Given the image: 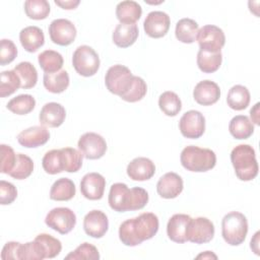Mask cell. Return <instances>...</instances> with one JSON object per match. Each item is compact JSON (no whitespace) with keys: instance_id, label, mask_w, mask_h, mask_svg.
<instances>
[{"instance_id":"1","label":"cell","mask_w":260,"mask_h":260,"mask_svg":"<svg viewBox=\"0 0 260 260\" xmlns=\"http://www.w3.org/2000/svg\"><path fill=\"white\" fill-rule=\"evenodd\" d=\"M158 228L159 222L157 216L152 212H143L120 224L119 239L125 246H138L143 241L153 238Z\"/></svg>"},{"instance_id":"2","label":"cell","mask_w":260,"mask_h":260,"mask_svg":"<svg viewBox=\"0 0 260 260\" xmlns=\"http://www.w3.org/2000/svg\"><path fill=\"white\" fill-rule=\"evenodd\" d=\"M110 207L117 212L142 209L148 202V193L141 187L128 188L124 183H115L111 186L109 197Z\"/></svg>"},{"instance_id":"3","label":"cell","mask_w":260,"mask_h":260,"mask_svg":"<svg viewBox=\"0 0 260 260\" xmlns=\"http://www.w3.org/2000/svg\"><path fill=\"white\" fill-rule=\"evenodd\" d=\"M231 161L236 176L241 181H252L258 175L259 167L254 148L249 144H239L231 152Z\"/></svg>"},{"instance_id":"4","label":"cell","mask_w":260,"mask_h":260,"mask_svg":"<svg viewBox=\"0 0 260 260\" xmlns=\"http://www.w3.org/2000/svg\"><path fill=\"white\" fill-rule=\"evenodd\" d=\"M181 165L190 172H207L215 167L216 155L209 148H201L195 145L186 146L180 155Z\"/></svg>"},{"instance_id":"5","label":"cell","mask_w":260,"mask_h":260,"mask_svg":"<svg viewBox=\"0 0 260 260\" xmlns=\"http://www.w3.org/2000/svg\"><path fill=\"white\" fill-rule=\"evenodd\" d=\"M248 234V220L239 211L226 213L221 220V236L231 246L241 245Z\"/></svg>"},{"instance_id":"6","label":"cell","mask_w":260,"mask_h":260,"mask_svg":"<svg viewBox=\"0 0 260 260\" xmlns=\"http://www.w3.org/2000/svg\"><path fill=\"white\" fill-rule=\"evenodd\" d=\"M100 63L98 53L86 45L76 48L72 56V65L75 71L84 77L94 75L100 68Z\"/></svg>"},{"instance_id":"7","label":"cell","mask_w":260,"mask_h":260,"mask_svg":"<svg viewBox=\"0 0 260 260\" xmlns=\"http://www.w3.org/2000/svg\"><path fill=\"white\" fill-rule=\"evenodd\" d=\"M134 75L124 65L111 66L105 75V84L108 90L120 98L129 89Z\"/></svg>"},{"instance_id":"8","label":"cell","mask_w":260,"mask_h":260,"mask_svg":"<svg viewBox=\"0 0 260 260\" xmlns=\"http://www.w3.org/2000/svg\"><path fill=\"white\" fill-rule=\"evenodd\" d=\"M196 40L200 50L217 53L225 44V36L221 28L213 24H206L198 29Z\"/></svg>"},{"instance_id":"9","label":"cell","mask_w":260,"mask_h":260,"mask_svg":"<svg viewBox=\"0 0 260 260\" xmlns=\"http://www.w3.org/2000/svg\"><path fill=\"white\" fill-rule=\"evenodd\" d=\"M46 224L61 235L70 233L76 224V215L68 207L53 208L46 215Z\"/></svg>"},{"instance_id":"10","label":"cell","mask_w":260,"mask_h":260,"mask_svg":"<svg viewBox=\"0 0 260 260\" xmlns=\"http://www.w3.org/2000/svg\"><path fill=\"white\" fill-rule=\"evenodd\" d=\"M77 146L83 156L87 159H98L104 156L107 151V142L98 133L86 132L82 134L77 142Z\"/></svg>"},{"instance_id":"11","label":"cell","mask_w":260,"mask_h":260,"mask_svg":"<svg viewBox=\"0 0 260 260\" xmlns=\"http://www.w3.org/2000/svg\"><path fill=\"white\" fill-rule=\"evenodd\" d=\"M179 129L184 137L197 139L201 137L205 131V118L199 111L190 110L181 117Z\"/></svg>"},{"instance_id":"12","label":"cell","mask_w":260,"mask_h":260,"mask_svg":"<svg viewBox=\"0 0 260 260\" xmlns=\"http://www.w3.org/2000/svg\"><path fill=\"white\" fill-rule=\"evenodd\" d=\"M214 232L213 222L207 217L191 218L187 230V240L195 244H205L213 239Z\"/></svg>"},{"instance_id":"13","label":"cell","mask_w":260,"mask_h":260,"mask_svg":"<svg viewBox=\"0 0 260 260\" xmlns=\"http://www.w3.org/2000/svg\"><path fill=\"white\" fill-rule=\"evenodd\" d=\"M76 27L68 19L57 18L49 25L51 41L59 46H69L76 38Z\"/></svg>"},{"instance_id":"14","label":"cell","mask_w":260,"mask_h":260,"mask_svg":"<svg viewBox=\"0 0 260 260\" xmlns=\"http://www.w3.org/2000/svg\"><path fill=\"white\" fill-rule=\"evenodd\" d=\"M171 24L170 16L164 11H151L143 22L145 34L153 39H159L167 35Z\"/></svg>"},{"instance_id":"15","label":"cell","mask_w":260,"mask_h":260,"mask_svg":"<svg viewBox=\"0 0 260 260\" xmlns=\"http://www.w3.org/2000/svg\"><path fill=\"white\" fill-rule=\"evenodd\" d=\"M109 229V219L102 210H91L83 218V230L91 238L100 239L106 235Z\"/></svg>"},{"instance_id":"16","label":"cell","mask_w":260,"mask_h":260,"mask_svg":"<svg viewBox=\"0 0 260 260\" xmlns=\"http://www.w3.org/2000/svg\"><path fill=\"white\" fill-rule=\"evenodd\" d=\"M106 179L99 173L92 172L83 176L80 182L81 194L89 200H100L104 196Z\"/></svg>"},{"instance_id":"17","label":"cell","mask_w":260,"mask_h":260,"mask_svg":"<svg viewBox=\"0 0 260 260\" xmlns=\"http://www.w3.org/2000/svg\"><path fill=\"white\" fill-rule=\"evenodd\" d=\"M183 179L174 172H169L161 176L156 184V191L158 195L165 199L178 197L183 191Z\"/></svg>"},{"instance_id":"18","label":"cell","mask_w":260,"mask_h":260,"mask_svg":"<svg viewBox=\"0 0 260 260\" xmlns=\"http://www.w3.org/2000/svg\"><path fill=\"white\" fill-rule=\"evenodd\" d=\"M195 102L201 106H211L220 98V88L214 81L202 80L199 81L193 90Z\"/></svg>"},{"instance_id":"19","label":"cell","mask_w":260,"mask_h":260,"mask_svg":"<svg viewBox=\"0 0 260 260\" xmlns=\"http://www.w3.org/2000/svg\"><path fill=\"white\" fill-rule=\"evenodd\" d=\"M50 138L49 130L41 125V126H32L27 129L22 130L17 135L18 143L27 148H36L42 146L48 142Z\"/></svg>"},{"instance_id":"20","label":"cell","mask_w":260,"mask_h":260,"mask_svg":"<svg viewBox=\"0 0 260 260\" xmlns=\"http://www.w3.org/2000/svg\"><path fill=\"white\" fill-rule=\"evenodd\" d=\"M191 216L184 213L174 214L168 221L167 234L171 241L179 244L187 242V230Z\"/></svg>"},{"instance_id":"21","label":"cell","mask_w":260,"mask_h":260,"mask_svg":"<svg viewBox=\"0 0 260 260\" xmlns=\"http://www.w3.org/2000/svg\"><path fill=\"white\" fill-rule=\"evenodd\" d=\"M66 118L65 108L58 103L51 102L43 106L40 114L39 120L41 125L56 128L63 124Z\"/></svg>"},{"instance_id":"22","label":"cell","mask_w":260,"mask_h":260,"mask_svg":"<svg viewBox=\"0 0 260 260\" xmlns=\"http://www.w3.org/2000/svg\"><path fill=\"white\" fill-rule=\"evenodd\" d=\"M127 175L133 181H147L155 173V166L151 159L143 156L135 157L127 166Z\"/></svg>"},{"instance_id":"23","label":"cell","mask_w":260,"mask_h":260,"mask_svg":"<svg viewBox=\"0 0 260 260\" xmlns=\"http://www.w3.org/2000/svg\"><path fill=\"white\" fill-rule=\"evenodd\" d=\"M139 35V29L135 23H119L112 35L113 42L120 48H128L132 46Z\"/></svg>"},{"instance_id":"24","label":"cell","mask_w":260,"mask_h":260,"mask_svg":"<svg viewBox=\"0 0 260 260\" xmlns=\"http://www.w3.org/2000/svg\"><path fill=\"white\" fill-rule=\"evenodd\" d=\"M19 41L25 51L34 53L37 52L44 45L45 36L40 27L29 25L20 30Z\"/></svg>"},{"instance_id":"25","label":"cell","mask_w":260,"mask_h":260,"mask_svg":"<svg viewBox=\"0 0 260 260\" xmlns=\"http://www.w3.org/2000/svg\"><path fill=\"white\" fill-rule=\"evenodd\" d=\"M142 14V8L136 1L125 0L116 6V16L120 23H135Z\"/></svg>"},{"instance_id":"26","label":"cell","mask_w":260,"mask_h":260,"mask_svg":"<svg viewBox=\"0 0 260 260\" xmlns=\"http://www.w3.org/2000/svg\"><path fill=\"white\" fill-rule=\"evenodd\" d=\"M251 95L249 89L241 84L232 86L226 95L228 106L235 111H242L250 104Z\"/></svg>"},{"instance_id":"27","label":"cell","mask_w":260,"mask_h":260,"mask_svg":"<svg viewBox=\"0 0 260 260\" xmlns=\"http://www.w3.org/2000/svg\"><path fill=\"white\" fill-rule=\"evenodd\" d=\"M76 188L73 181L60 178L54 182L50 190V198L55 201H68L75 196Z\"/></svg>"},{"instance_id":"28","label":"cell","mask_w":260,"mask_h":260,"mask_svg":"<svg viewBox=\"0 0 260 260\" xmlns=\"http://www.w3.org/2000/svg\"><path fill=\"white\" fill-rule=\"evenodd\" d=\"M69 75L66 70H60L55 73H45L43 83L45 88L52 93H61L69 86Z\"/></svg>"},{"instance_id":"29","label":"cell","mask_w":260,"mask_h":260,"mask_svg":"<svg viewBox=\"0 0 260 260\" xmlns=\"http://www.w3.org/2000/svg\"><path fill=\"white\" fill-rule=\"evenodd\" d=\"M231 135L236 139H247L254 132L252 121L245 115L235 116L229 124Z\"/></svg>"},{"instance_id":"30","label":"cell","mask_w":260,"mask_h":260,"mask_svg":"<svg viewBox=\"0 0 260 260\" xmlns=\"http://www.w3.org/2000/svg\"><path fill=\"white\" fill-rule=\"evenodd\" d=\"M198 29V23L195 20L182 18L176 24L175 35L178 41L184 44H192L196 40Z\"/></svg>"},{"instance_id":"31","label":"cell","mask_w":260,"mask_h":260,"mask_svg":"<svg viewBox=\"0 0 260 260\" xmlns=\"http://www.w3.org/2000/svg\"><path fill=\"white\" fill-rule=\"evenodd\" d=\"M38 62L45 73H55L60 71L64 60L59 52L54 50H46L38 56Z\"/></svg>"},{"instance_id":"32","label":"cell","mask_w":260,"mask_h":260,"mask_svg":"<svg viewBox=\"0 0 260 260\" xmlns=\"http://www.w3.org/2000/svg\"><path fill=\"white\" fill-rule=\"evenodd\" d=\"M222 55L221 52L210 53L199 50L197 54V66L204 73H213L221 65Z\"/></svg>"},{"instance_id":"33","label":"cell","mask_w":260,"mask_h":260,"mask_svg":"<svg viewBox=\"0 0 260 260\" xmlns=\"http://www.w3.org/2000/svg\"><path fill=\"white\" fill-rule=\"evenodd\" d=\"M158 107L165 115L175 117L182 109V102L176 92L168 90L159 95Z\"/></svg>"},{"instance_id":"34","label":"cell","mask_w":260,"mask_h":260,"mask_svg":"<svg viewBox=\"0 0 260 260\" xmlns=\"http://www.w3.org/2000/svg\"><path fill=\"white\" fill-rule=\"evenodd\" d=\"M13 70L17 73L20 79L21 88L23 89L32 88L37 84L38 71L30 62H27V61L20 62L14 67Z\"/></svg>"},{"instance_id":"35","label":"cell","mask_w":260,"mask_h":260,"mask_svg":"<svg viewBox=\"0 0 260 260\" xmlns=\"http://www.w3.org/2000/svg\"><path fill=\"white\" fill-rule=\"evenodd\" d=\"M44 171L50 175H56L64 172L63 155L61 149H52L45 153L42 159Z\"/></svg>"},{"instance_id":"36","label":"cell","mask_w":260,"mask_h":260,"mask_svg":"<svg viewBox=\"0 0 260 260\" xmlns=\"http://www.w3.org/2000/svg\"><path fill=\"white\" fill-rule=\"evenodd\" d=\"M36 107V100L30 94H19L11 99L7 104V109L16 115H26Z\"/></svg>"},{"instance_id":"37","label":"cell","mask_w":260,"mask_h":260,"mask_svg":"<svg viewBox=\"0 0 260 260\" xmlns=\"http://www.w3.org/2000/svg\"><path fill=\"white\" fill-rule=\"evenodd\" d=\"M50 10V4L47 0H27L24 2V12L30 19H45L48 17Z\"/></svg>"},{"instance_id":"38","label":"cell","mask_w":260,"mask_h":260,"mask_svg":"<svg viewBox=\"0 0 260 260\" xmlns=\"http://www.w3.org/2000/svg\"><path fill=\"white\" fill-rule=\"evenodd\" d=\"M32 171H34L32 159L26 154L17 153L14 168L8 175L16 180H24L31 175Z\"/></svg>"},{"instance_id":"39","label":"cell","mask_w":260,"mask_h":260,"mask_svg":"<svg viewBox=\"0 0 260 260\" xmlns=\"http://www.w3.org/2000/svg\"><path fill=\"white\" fill-rule=\"evenodd\" d=\"M46 258L42 244L36 239L32 242L20 244L18 250V260H43Z\"/></svg>"},{"instance_id":"40","label":"cell","mask_w":260,"mask_h":260,"mask_svg":"<svg viewBox=\"0 0 260 260\" xmlns=\"http://www.w3.org/2000/svg\"><path fill=\"white\" fill-rule=\"evenodd\" d=\"M63 155L64 171L68 173H76L81 169L83 154L80 150L73 147H63L61 148Z\"/></svg>"},{"instance_id":"41","label":"cell","mask_w":260,"mask_h":260,"mask_svg":"<svg viewBox=\"0 0 260 260\" xmlns=\"http://www.w3.org/2000/svg\"><path fill=\"white\" fill-rule=\"evenodd\" d=\"M21 86L20 79L14 70H6L1 72L0 96L5 98L15 92Z\"/></svg>"},{"instance_id":"42","label":"cell","mask_w":260,"mask_h":260,"mask_svg":"<svg viewBox=\"0 0 260 260\" xmlns=\"http://www.w3.org/2000/svg\"><path fill=\"white\" fill-rule=\"evenodd\" d=\"M146 91H147L146 82L141 77L134 75L131 86L121 96V99L128 103H136L145 96Z\"/></svg>"},{"instance_id":"43","label":"cell","mask_w":260,"mask_h":260,"mask_svg":"<svg viewBox=\"0 0 260 260\" xmlns=\"http://www.w3.org/2000/svg\"><path fill=\"white\" fill-rule=\"evenodd\" d=\"M35 239L42 244L46 253V258L52 259L60 254L62 250V244L58 239L52 237L49 234H40Z\"/></svg>"},{"instance_id":"44","label":"cell","mask_w":260,"mask_h":260,"mask_svg":"<svg viewBox=\"0 0 260 260\" xmlns=\"http://www.w3.org/2000/svg\"><path fill=\"white\" fill-rule=\"evenodd\" d=\"M65 259L66 260H80V259L96 260V259H100V253L95 246L85 242L79 245L74 251L70 252L67 256H65Z\"/></svg>"},{"instance_id":"45","label":"cell","mask_w":260,"mask_h":260,"mask_svg":"<svg viewBox=\"0 0 260 260\" xmlns=\"http://www.w3.org/2000/svg\"><path fill=\"white\" fill-rule=\"evenodd\" d=\"M0 149H1L0 172L8 175L14 168L17 154H15V152L11 146L6 145V144H1Z\"/></svg>"},{"instance_id":"46","label":"cell","mask_w":260,"mask_h":260,"mask_svg":"<svg viewBox=\"0 0 260 260\" xmlns=\"http://www.w3.org/2000/svg\"><path fill=\"white\" fill-rule=\"evenodd\" d=\"M17 56V48L11 40H1L0 49V64L2 66L11 63Z\"/></svg>"},{"instance_id":"47","label":"cell","mask_w":260,"mask_h":260,"mask_svg":"<svg viewBox=\"0 0 260 260\" xmlns=\"http://www.w3.org/2000/svg\"><path fill=\"white\" fill-rule=\"evenodd\" d=\"M17 197L16 187L7 181H0V203L2 205L11 204Z\"/></svg>"},{"instance_id":"48","label":"cell","mask_w":260,"mask_h":260,"mask_svg":"<svg viewBox=\"0 0 260 260\" xmlns=\"http://www.w3.org/2000/svg\"><path fill=\"white\" fill-rule=\"evenodd\" d=\"M21 243L19 242H8L4 245L2 252H1V258L3 260L8 259H18V250Z\"/></svg>"},{"instance_id":"49","label":"cell","mask_w":260,"mask_h":260,"mask_svg":"<svg viewBox=\"0 0 260 260\" xmlns=\"http://www.w3.org/2000/svg\"><path fill=\"white\" fill-rule=\"evenodd\" d=\"M80 1L79 0H69V1H58L55 0V4L62 7L63 9L66 10H71V9H75L78 5H79Z\"/></svg>"},{"instance_id":"50","label":"cell","mask_w":260,"mask_h":260,"mask_svg":"<svg viewBox=\"0 0 260 260\" xmlns=\"http://www.w3.org/2000/svg\"><path fill=\"white\" fill-rule=\"evenodd\" d=\"M250 116L252 119V123L254 122L256 125H259V103L255 104V106L251 109Z\"/></svg>"},{"instance_id":"51","label":"cell","mask_w":260,"mask_h":260,"mask_svg":"<svg viewBox=\"0 0 260 260\" xmlns=\"http://www.w3.org/2000/svg\"><path fill=\"white\" fill-rule=\"evenodd\" d=\"M259 235H260V233L257 232L254 235V237H253V239L251 240V243H250V247L256 255H259Z\"/></svg>"},{"instance_id":"52","label":"cell","mask_w":260,"mask_h":260,"mask_svg":"<svg viewBox=\"0 0 260 260\" xmlns=\"http://www.w3.org/2000/svg\"><path fill=\"white\" fill-rule=\"evenodd\" d=\"M196 259H217V256L210 251H205V252L197 255Z\"/></svg>"}]
</instances>
